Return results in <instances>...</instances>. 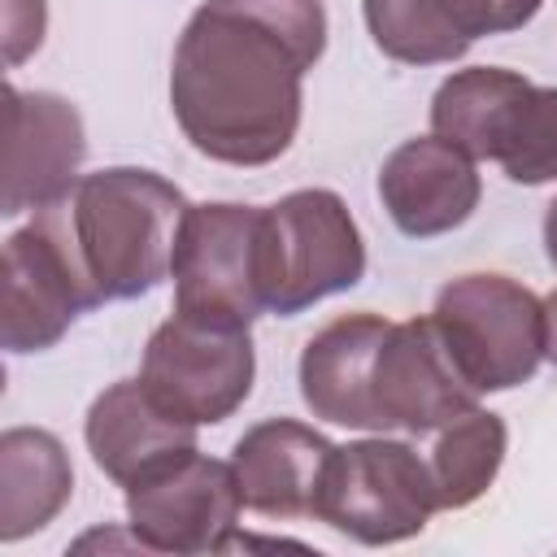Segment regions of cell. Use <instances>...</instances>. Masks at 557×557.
<instances>
[{
    "mask_svg": "<svg viewBox=\"0 0 557 557\" xmlns=\"http://www.w3.org/2000/svg\"><path fill=\"white\" fill-rule=\"evenodd\" d=\"M322 52V0H205L170 61L178 131L222 165L278 161L300 131L305 74Z\"/></svg>",
    "mask_w": 557,
    "mask_h": 557,
    "instance_id": "cell-1",
    "label": "cell"
},
{
    "mask_svg": "<svg viewBox=\"0 0 557 557\" xmlns=\"http://www.w3.org/2000/svg\"><path fill=\"white\" fill-rule=\"evenodd\" d=\"M187 196L157 170L104 165L65 200L70 235L100 300H135L165 283Z\"/></svg>",
    "mask_w": 557,
    "mask_h": 557,
    "instance_id": "cell-2",
    "label": "cell"
},
{
    "mask_svg": "<svg viewBox=\"0 0 557 557\" xmlns=\"http://www.w3.org/2000/svg\"><path fill=\"white\" fill-rule=\"evenodd\" d=\"M431 131L474 161H496L518 187L557 183V87L505 65L448 74L431 96Z\"/></svg>",
    "mask_w": 557,
    "mask_h": 557,
    "instance_id": "cell-3",
    "label": "cell"
},
{
    "mask_svg": "<svg viewBox=\"0 0 557 557\" xmlns=\"http://www.w3.org/2000/svg\"><path fill=\"white\" fill-rule=\"evenodd\" d=\"M426 318L457 374L479 396L531 383L540 361L548 357L544 300L509 274L474 270L448 278L435 292Z\"/></svg>",
    "mask_w": 557,
    "mask_h": 557,
    "instance_id": "cell-4",
    "label": "cell"
},
{
    "mask_svg": "<svg viewBox=\"0 0 557 557\" xmlns=\"http://www.w3.org/2000/svg\"><path fill=\"white\" fill-rule=\"evenodd\" d=\"M366 239L331 187H300L261 205V278L265 313L296 318L309 305L357 287Z\"/></svg>",
    "mask_w": 557,
    "mask_h": 557,
    "instance_id": "cell-5",
    "label": "cell"
},
{
    "mask_svg": "<svg viewBox=\"0 0 557 557\" xmlns=\"http://www.w3.org/2000/svg\"><path fill=\"white\" fill-rule=\"evenodd\" d=\"M435 513H440L435 479L413 444L366 435L331 448L313 500V518L326 522L331 531L366 548H379L422 535Z\"/></svg>",
    "mask_w": 557,
    "mask_h": 557,
    "instance_id": "cell-6",
    "label": "cell"
},
{
    "mask_svg": "<svg viewBox=\"0 0 557 557\" xmlns=\"http://www.w3.org/2000/svg\"><path fill=\"white\" fill-rule=\"evenodd\" d=\"M174 313L252 326L265 313L261 278V205L205 200L187 205L174 239Z\"/></svg>",
    "mask_w": 557,
    "mask_h": 557,
    "instance_id": "cell-7",
    "label": "cell"
},
{
    "mask_svg": "<svg viewBox=\"0 0 557 557\" xmlns=\"http://www.w3.org/2000/svg\"><path fill=\"white\" fill-rule=\"evenodd\" d=\"M96 305L104 300L78 257L65 205L35 213L4 239V352L22 357L52 348Z\"/></svg>",
    "mask_w": 557,
    "mask_h": 557,
    "instance_id": "cell-8",
    "label": "cell"
},
{
    "mask_svg": "<svg viewBox=\"0 0 557 557\" xmlns=\"http://www.w3.org/2000/svg\"><path fill=\"white\" fill-rule=\"evenodd\" d=\"M257 379V348L248 326L200 322L187 313L165 318L144 348L139 383L178 418L196 426L226 422Z\"/></svg>",
    "mask_w": 557,
    "mask_h": 557,
    "instance_id": "cell-9",
    "label": "cell"
},
{
    "mask_svg": "<svg viewBox=\"0 0 557 557\" xmlns=\"http://www.w3.org/2000/svg\"><path fill=\"white\" fill-rule=\"evenodd\" d=\"M239 509L231 461L205 453L126 487V527L144 553H226L239 544Z\"/></svg>",
    "mask_w": 557,
    "mask_h": 557,
    "instance_id": "cell-10",
    "label": "cell"
},
{
    "mask_svg": "<svg viewBox=\"0 0 557 557\" xmlns=\"http://www.w3.org/2000/svg\"><path fill=\"white\" fill-rule=\"evenodd\" d=\"M4 218L44 213L74 196L87 157L83 113L57 91L4 87Z\"/></svg>",
    "mask_w": 557,
    "mask_h": 557,
    "instance_id": "cell-11",
    "label": "cell"
},
{
    "mask_svg": "<svg viewBox=\"0 0 557 557\" xmlns=\"http://www.w3.org/2000/svg\"><path fill=\"white\" fill-rule=\"evenodd\" d=\"M370 400L383 435L387 431L435 435L444 422L474 409L479 392L457 374L431 318H409V322H392L374 352Z\"/></svg>",
    "mask_w": 557,
    "mask_h": 557,
    "instance_id": "cell-12",
    "label": "cell"
},
{
    "mask_svg": "<svg viewBox=\"0 0 557 557\" xmlns=\"http://www.w3.org/2000/svg\"><path fill=\"white\" fill-rule=\"evenodd\" d=\"M379 200L392 226L409 239H435L466 226L483 200L479 161L457 144L431 135H413L387 152L379 170Z\"/></svg>",
    "mask_w": 557,
    "mask_h": 557,
    "instance_id": "cell-13",
    "label": "cell"
},
{
    "mask_svg": "<svg viewBox=\"0 0 557 557\" xmlns=\"http://www.w3.org/2000/svg\"><path fill=\"white\" fill-rule=\"evenodd\" d=\"M196 431H200L196 422L170 413L139 379L109 383L91 400L87 422H83V440H87L96 470L113 479L117 487H135L178 466L183 457L200 453Z\"/></svg>",
    "mask_w": 557,
    "mask_h": 557,
    "instance_id": "cell-14",
    "label": "cell"
},
{
    "mask_svg": "<svg viewBox=\"0 0 557 557\" xmlns=\"http://www.w3.org/2000/svg\"><path fill=\"white\" fill-rule=\"evenodd\" d=\"M331 440L296 418H265L248 426L231 448L244 509L261 518H313Z\"/></svg>",
    "mask_w": 557,
    "mask_h": 557,
    "instance_id": "cell-15",
    "label": "cell"
},
{
    "mask_svg": "<svg viewBox=\"0 0 557 557\" xmlns=\"http://www.w3.org/2000/svg\"><path fill=\"white\" fill-rule=\"evenodd\" d=\"M387 326L392 322L379 313H344L326 322L318 335H309L296 379H300V400L313 418L331 426L383 435L370 400V366Z\"/></svg>",
    "mask_w": 557,
    "mask_h": 557,
    "instance_id": "cell-16",
    "label": "cell"
},
{
    "mask_svg": "<svg viewBox=\"0 0 557 557\" xmlns=\"http://www.w3.org/2000/svg\"><path fill=\"white\" fill-rule=\"evenodd\" d=\"M74 496L65 444L44 426H9L0 435V540L17 544L44 531Z\"/></svg>",
    "mask_w": 557,
    "mask_h": 557,
    "instance_id": "cell-17",
    "label": "cell"
},
{
    "mask_svg": "<svg viewBox=\"0 0 557 557\" xmlns=\"http://www.w3.org/2000/svg\"><path fill=\"white\" fill-rule=\"evenodd\" d=\"M505 448H509L505 418L492 413V409H483V405H474L461 418L444 422L435 431L431 453H426L440 509H466V505H474L496 483V474L505 466Z\"/></svg>",
    "mask_w": 557,
    "mask_h": 557,
    "instance_id": "cell-18",
    "label": "cell"
},
{
    "mask_svg": "<svg viewBox=\"0 0 557 557\" xmlns=\"http://www.w3.org/2000/svg\"><path fill=\"white\" fill-rule=\"evenodd\" d=\"M413 9L431 26L435 44H444L440 52H448L444 61L453 65L470 52L474 39L522 30L544 9V0H413Z\"/></svg>",
    "mask_w": 557,
    "mask_h": 557,
    "instance_id": "cell-19",
    "label": "cell"
},
{
    "mask_svg": "<svg viewBox=\"0 0 557 557\" xmlns=\"http://www.w3.org/2000/svg\"><path fill=\"white\" fill-rule=\"evenodd\" d=\"M48 9L44 0H4V61L22 65L44 44Z\"/></svg>",
    "mask_w": 557,
    "mask_h": 557,
    "instance_id": "cell-20",
    "label": "cell"
},
{
    "mask_svg": "<svg viewBox=\"0 0 557 557\" xmlns=\"http://www.w3.org/2000/svg\"><path fill=\"white\" fill-rule=\"evenodd\" d=\"M544 252H548V261H553V270H557V196H553L548 209H544Z\"/></svg>",
    "mask_w": 557,
    "mask_h": 557,
    "instance_id": "cell-21",
    "label": "cell"
},
{
    "mask_svg": "<svg viewBox=\"0 0 557 557\" xmlns=\"http://www.w3.org/2000/svg\"><path fill=\"white\" fill-rule=\"evenodd\" d=\"M544 318H548V361L557 366V287L544 296Z\"/></svg>",
    "mask_w": 557,
    "mask_h": 557,
    "instance_id": "cell-22",
    "label": "cell"
}]
</instances>
